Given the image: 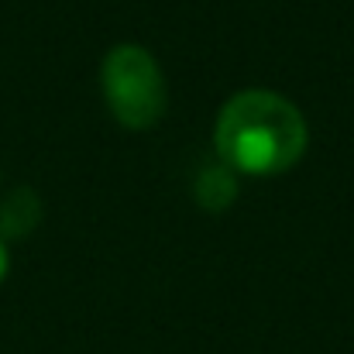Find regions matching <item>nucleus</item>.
<instances>
[{
	"mask_svg": "<svg viewBox=\"0 0 354 354\" xmlns=\"http://www.w3.org/2000/svg\"><path fill=\"white\" fill-rule=\"evenodd\" d=\"M310 145L303 111L272 90L234 93L214 124L217 158L237 176L265 179L289 172Z\"/></svg>",
	"mask_w": 354,
	"mask_h": 354,
	"instance_id": "f257e3e1",
	"label": "nucleus"
},
{
	"mask_svg": "<svg viewBox=\"0 0 354 354\" xmlns=\"http://www.w3.org/2000/svg\"><path fill=\"white\" fill-rule=\"evenodd\" d=\"M100 93L107 111L127 131H148L165 118L169 90L158 59L134 41L114 45L100 62Z\"/></svg>",
	"mask_w": 354,
	"mask_h": 354,
	"instance_id": "f03ea898",
	"label": "nucleus"
},
{
	"mask_svg": "<svg viewBox=\"0 0 354 354\" xmlns=\"http://www.w3.org/2000/svg\"><path fill=\"white\" fill-rule=\"evenodd\" d=\"M41 224V200L31 186H17L0 200V241H21Z\"/></svg>",
	"mask_w": 354,
	"mask_h": 354,
	"instance_id": "7ed1b4c3",
	"label": "nucleus"
},
{
	"mask_svg": "<svg viewBox=\"0 0 354 354\" xmlns=\"http://www.w3.org/2000/svg\"><path fill=\"white\" fill-rule=\"evenodd\" d=\"M193 196H196V203L203 210H214V214L227 210L237 200V172L227 169L221 158L203 165L196 172V179H193Z\"/></svg>",
	"mask_w": 354,
	"mask_h": 354,
	"instance_id": "20e7f679",
	"label": "nucleus"
},
{
	"mask_svg": "<svg viewBox=\"0 0 354 354\" xmlns=\"http://www.w3.org/2000/svg\"><path fill=\"white\" fill-rule=\"evenodd\" d=\"M7 268H10V254H7V244L0 241V282H3V275H7Z\"/></svg>",
	"mask_w": 354,
	"mask_h": 354,
	"instance_id": "39448f33",
	"label": "nucleus"
}]
</instances>
